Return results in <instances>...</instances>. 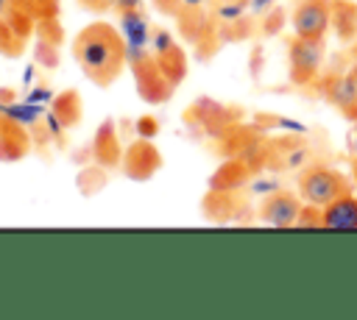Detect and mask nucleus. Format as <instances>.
<instances>
[{
    "label": "nucleus",
    "instance_id": "nucleus-1",
    "mask_svg": "<svg viewBox=\"0 0 357 320\" xmlns=\"http://www.w3.org/2000/svg\"><path fill=\"white\" fill-rule=\"evenodd\" d=\"M75 58L92 81L109 83L123 70V42L114 28L92 25L75 39Z\"/></svg>",
    "mask_w": 357,
    "mask_h": 320
},
{
    "label": "nucleus",
    "instance_id": "nucleus-2",
    "mask_svg": "<svg viewBox=\"0 0 357 320\" xmlns=\"http://www.w3.org/2000/svg\"><path fill=\"white\" fill-rule=\"evenodd\" d=\"M351 192V184L349 178L329 167V164H310L307 170H301L298 175V195L304 203H312V206H329L332 200L343 198Z\"/></svg>",
    "mask_w": 357,
    "mask_h": 320
},
{
    "label": "nucleus",
    "instance_id": "nucleus-3",
    "mask_svg": "<svg viewBox=\"0 0 357 320\" xmlns=\"http://www.w3.org/2000/svg\"><path fill=\"white\" fill-rule=\"evenodd\" d=\"M324 53L326 42L324 39H310V36H296L287 45V70H290V83L296 86H315L321 78L324 67Z\"/></svg>",
    "mask_w": 357,
    "mask_h": 320
},
{
    "label": "nucleus",
    "instance_id": "nucleus-4",
    "mask_svg": "<svg viewBox=\"0 0 357 320\" xmlns=\"http://www.w3.org/2000/svg\"><path fill=\"white\" fill-rule=\"evenodd\" d=\"M324 100H329L349 122L357 120V70L351 72H329L315 81Z\"/></svg>",
    "mask_w": 357,
    "mask_h": 320
},
{
    "label": "nucleus",
    "instance_id": "nucleus-5",
    "mask_svg": "<svg viewBox=\"0 0 357 320\" xmlns=\"http://www.w3.org/2000/svg\"><path fill=\"white\" fill-rule=\"evenodd\" d=\"M290 22L296 36L326 39V31L332 28V0H298Z\"/></svg>",
    "mask_w": 357,
    "mask_h": 320
},
{
    "label": "nucleus",
    "instance_id": "nucleus-6",
    "mask_svg": "<svg viewBox=\"0 0 357 320\" xmlns=\"http://www.w3.org/2000/svg\"><path fill=\"white\" fill-rule=\"evenodd\" d=\"M298 198H301V195H293V192H287V189L271 192V195L262 200V206H259L262 223H268V225H273V228H290V225H296V220H298V214H301V200H298Z\"/></svg>",
    "mask_w": 357,
    "mask_h": 320
},
{
    "label": "nucleus",
    "instance_id": "nucleus-7",
    "mask_svg": "<svg viewBox=\"0 0 357 320\" xmlns=\"http://www.w3.org/2000/svg\"><path fill=\"white\" fill-rule=\"evenodd\" d=\"M324 228H357V195H343L324 206Z\"/></svg>",
    "mask_w": 357,
    "mask_h": 320
},
{
    "label": "nucleus",
    "instance_id": "nucleus-8",
    "mask_svg": "<svg viewBox=\"0 0 357 320\" xmlns=\"http://www.w3.org/2000/svg\"><path fill=\"white\" fill-rule=\"evenodd\" d=\"M332 28L340 42L357 39V3L354 0H332Z\"/></svg>",
    "mask_w": 357,
    "mask_h": 320
},
{
    "label": "nucleus",
    "instance_id": "nucleus-9",
    "mask_svg": "<svg viewBox=\"0 0 357 320\" xmlns=\"http://www.w3.org/2000/svg\"><path fill=\"white\" fill-rule=\"evenodd\" d=\"M296 225L298 228H324V209L321 206H312V203H304Z\"/></svg>",
    "mask_w": 357,
    "mask_h": 320
},
{
    "label": "nucleus",
    "instance_id": "nucleus-10",
    "mask_svg": "<svg viewBox=\"0 0 357 320\" xmlns=\"http://www.w3.org/2000/svg\"><path fill=\"white\" fill-rule=\"evenodd\" d=\"M349 153L357 156V120L351 122V134H349Z\"/></svg>",
    "mask_w": 357,
    "mask_h": 320
},
{
    "label": "nucleus",
    "instance_id": "nucleus-11",
    "mask_svg": "<svg viewBox=\"0 0 357 320\" xmlns=\"http://www.w3.org/2000/svg\"><path fill=\"white\" fill-rule=\"evenodd\" d=\"M351 178H354V184H357V156H351Z\"/></svg>",
    "mask_w": 357,
    "mask_h": 320
}]
</instances>
